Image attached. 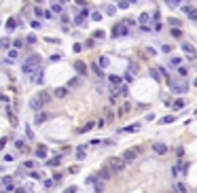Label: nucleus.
Listing matches in <instances>:
<instances>
[{
	"label": "nucleus",
	"instance_id": "obj_14",
	"mask_svg": "<svg viewBox=\"0 0 197 193\" xmlns=\"http://www.w3.org/2000/svg\"><path fill=\"white\" fill-rule=\"evenodd\" d=\"M36 157H40V159H44V157H47V146H38V149H36Z\"/></svg>",
	"mask_w": 197,
	"mask_h": 193
},
{
	"label": "nucleus",
	"instance_id": "obj_34",
	"mask_svg": "<svg viewBox=\"0 0 197 193\" xmlns=\"http://www.w3.org/2000/svg\"><path fill=\"white\" fill-rule=\"evenodd\" d=\"M15 57H17V49H11V51H8V60H11V62H13Z\"/></svg>",
	"mask_w": 197,
	"mask_h": 193
},
{
	"label": "nucleus",
	"instance_id": "obj_36",
	"mask_svg": "<svg viewBox=\"0 0 197 193\" xmlns=\"http://www.w3.org/2000/svg\"><path fill=\"white\" fill-rule=\"evenodd\" d=\"M172 36H174V38H180L182 34H180V30H178V28H174V30H172Z\"/></svg>",
	"mask_w": 197,
	"mask_h": 193
},
{
	"label": "nucleus",
	"instance_id": "obj_18",
	"mask_svg": "<svg viewBox=\"0 0 197 193\" xmlns=\"http://www.w3.org/2000/svg\"><path fill=\"white\" fill-rule=\"evenodd\" d=\"M15 146H17V149H19L21 153H28V144H25L23 140H17V142H15Z\"/></svg>",
	"mask_w": 197,
	"mask_h": 193
},
{
	"label": "nucleus",
	"instance_id": "obj_47",
	"mask_svg": "<svg viewBox=\"0 0 197 193\" xmlns=\"http://www.w3.org/2000/svg\"><path fill=\"white\" fill-rule=\"evenodd\" d=\"M119 94H121V96H127V87H125V85H121V89H119Z\"/></svg>",
	"mask_w": 197,
	"mask_h": 193
},
{
	"label": "nucleus",
	"instance_id": "obj_41",
	"mask_svg": "<svg viewBox=\"0 0 197 193\" xmlns=\"http://www.w3.org/2000/svg\"><path fill=\"white\" fill-rule=\"evenodd\" d=\"M25 40H28L30 45H34V43H36V36H34V34H30V36H28V38H25Z\"/></svg>",
	"mask_w": 197,
	"mask_h": 193
},
{
	"label": "nucleus",
	"instance_id": "obj_2",
	"mask_svg": "<svg viewBox=\"0 0 197 193\" xmlns=\"http://www.w3.org/2000/svg\"><path fill=\"white\" fill-rule=\"evenodd\" d=\"M49 100H51V96L47 94V91H40L38 96H34V98L30 100V108H32V110H40L44 104L49 102Z\"/></svg>",
	"mask_w": 197,
	"mask_h": 193
},
{
	"label": "nucleus",
	"instance_id": "obj_15",
	"mask_svg": "<svg viewBox=\"0 0 197 193\" xmlns=\"http://www.w3.org/2000/svg\"><path fill=\"white\" fill-rule=\"evenodd\" d=\"M2 185H4L8 191H13V178H11V176H4V178H2Z\"/></svg>",
	"mask_w": 197,
	"mask_h": 193
},
{
	"label": "nucleus",
	"instance_id": "obj_50",
	"mask_svg": "<svg viewBox=\"0 0 197 193\" xmlns=\"http://www.w3.org/2000/svg\"><path fill=\"white\" fill-rule=\"evenodd\" d=\"M95 127H106V121H104V119H100V121H97V125Z\"/></svg>",
	"mask_w": 197,
	"mask_h": 193
},
{
	"label": "nucleus",
	"instance_id": "obj_26",
	"mask_svg": "<svg viewBox=\"0 0 197 193\" xmlns=\"http://www.w3.org/2000/svg\"><path fill=\"white\" fill-rule=\"evenodd\" d=\"M51 9H53V13H61V4H59V2H53Z\"/></svg>",
	"mask_w": 197,
	"mask_h": 193
},
{
	"label": "nucleus",
	"instance_id": "obj_11",
	"mask_svg": "<svg viewBox=\"0 0 197 193\" xmlns=\"http://www.w3.org/2000/svg\"><path fill=\"white\" fill-rule=\"evenodd\" d=\"M153 151L159 153V155H163V153L167 151V146H165V144H161V142H153Z\"/></svg>",
	"mask_w": 197,
	"mask_h": 193
},
{
	"label": "nucleus",
	"instance_id": "obj_16",
	"mask_svg": "<svg viewBox=\"0 0 197 193\" xmlns=\"http://www.w3.org/2000/svg\"><path fill=\"white\" fill-rule=\"evenodd\" d=\"M49 117H51V115H47V113H38V115H36V123H38V125H40V123H44Z\"/></svg>",
	"mask_w": 197,
	"mask_h": 193
},
{
	"label": "nucleus",
	"instance_id": "obj_25",
	"mask_svg": "<svg viewBox=\"0 0 197 193\" xmlns=\"http://www.w3.org/2000/svg\"><path fill=\"white\" fill-rule=\"evenodd\" d=\"M106 66H108V57L102 55V57H100V68H106Z\"/></svg>",
	"mask_w": 197,
	"mask_h": 193
},
{
	"label": "nucleus",
	"instance_id": "obj_10",
	"mask_svg": "<svg viewBox=\"0 0 197 193\" xmlns=\"http://www.w3.org/2000/svg\"><path fill=\"white\" fill-rule=\"evenodd\" d=\"M172 91H174V94H182V91H186V83H184V81L174 83V85H172Z\"/></svg>",
	"mask_w": 197,
	"mask_h": 193
},
{
	"label": "nucleus",
	"instance_id": "obj_4",
	"mask_svg": "<svg viewBox=\"0 0 197 193\" xmlns=\"http://www.w3.org/2000/svg\"><path fill=\"white\" fill-rule=\"evenodd\" d=\"M140 151H142V149H127V151L123 153V157H121V159H123L125 163H131V161L140 155Z\"/></svg>",
	"mask_w": 197,
	"mask_h": 193
},
{
	"label": "nucleus",
	"instance_id": "obj_38",
	"mask_svg": "<svg viewBox=\"0 0 197 193\" xmlns=\"http://www.w3.org/2000/svg\"><path fill=\"white\" fill-rule=\"evenodd\" d=\"M119 9H129V2H127V0H121V2H119Z\"/></svg>",
	"mask_w": 197,
	"mask_h": 193
},
{
	"label": "nucleus",
	"instance_id": "obj_24",
	"mask_svg": "<svg viewBox=\"0 0 197 193\" xmlns=\"http://www.w3.org/2000/svg\"><path fill=\"white\" fill-rule=\"evenodd\" d=\"M76 157H78V159H85V146H80V149H76Z\"/></svg>",
	"mask_w": 197,
	"mask_h": 193
},
{
	"label": "nucleus",
	"instance_id": "obj_22",
	"mask_svg": "<svg viewBox=\"0 0 197 193\" xmlns=\"http://www.w3.org/2000/svg\"><path fill=\"white\" fill-rule=\"evenodd\" d=\"M15 28H17V21L13 19V17H11V19H6V30H15Z\"/></svg>",
	"mask_w": 197,
	"mask_h": 193
},
{
	"label": "nucleus",
	"instance_id": "obj_31",
	"mask_svg": "<svg viewBox=\"0 0 197 193\" xmlns=\"http://www.w3.org/2000/svg\"><path fill=\"white\" fill-rule=\"evenodd\" d=\"M91 19H93V21H100V19H102V15L97 13V11H93V13H91Z\"/></svg>",
	"mask_w": 197,
	"mask_h": 193
},
{
	"label": "nucleus",
	"instance_id": "obj_54",
	"mask_svg": "<svg viewBox=\"0 0 197 193\" xmlns=\"http://www.w3.org/2000/svg\"><path fill=\"white\" fill-rule=\"evenodd\" d=\"M4 144H6V138H2V140H0V149H4Z\"/></svg>",
	"mask_w": 197,
	"mask_h": 193
},
{
	"label": "nucleus",
	"instance_id": "obj_48",
	"mask_svg": "<svg viewBox=\"0 0 197 193\" xmlns=\"http://www.w3.org/2000/svg\"><path fill=\"white\" fill-rule=\"evenodd\" d=\"M53 185H55V182H53V180H44V187H47V189H51Z\"/></svg>",
	"mask_w": 197,
	"mask_h": 193
},
{
	"label": "nucleus",
	"instance_id": "obj_27",
	"mask_svg": "<svg viewBox=\"0 0 197 193\" xmlns=\"http://www.w3.org/2000/svg\"><path fill=\"white\" fill-rule=\"evenodd\" d=\"M174 108H176V110L184 108V100H176V102H174Z\"/></svg>",
	"mask_w": 197,
	"mask_h": 193
},
{
	"label": "nucleus",
	"instance_id": "obj_35",
	"mask_svg": "<svg viewBox=\"0 0 197 193\" xmlns=\"http://www.w3.org/2000/svg\"><path fill=\"white\" fill-rule=\"evenodd\" d=\"M114 13H117V9H114V6H106V15H114Z\"/></svg>",
	"mask_w": 197,
	"mask_h": 193
},
{
	"label": "nucleus",
	"instance_id": "obj_44",
	"mask_svg": "<svg viewBox=\"0 0 197 193\" xmlns=\"http://www.w3.org/2000/svg\"><path fill=\"white\" fill-rule=\"evenodd\" d=\"M153 77H155V81H161V75H159V70H157V68L153 70Z\"/></svg>",
	"mask_w": 197,
	"mask_h": 193
},
{
	"label": "nucleus",
	"instance_id": "obj_7",
	"mask_svg": "<svg viewBox=\"0 0 197 193\" xmlns=\"http://www.w3.org/2000/svg\"><path fill=\"white\" fill-rule=\"evenodd\" d=\"M180 11L189 15V19H191V21H197V9H195V6H191V4H184V6H180Z\"/></svg>",
	"mask_w": 197,
	"mask_h": 193
},
{
	"label": "nucleus",
	"instance_id": "obj_33",
	"mask_svg": "<svg viewBox=\"0 0 197 193\" xmlns=\"http://www.w3.org/2000/svg\"><path fill=\"white\" fill-rule=\"evenodd\" d=\"M167 21H169V23H172L174 28H178V26H180V21H178V19H176V17H169V19H167Z\"/></svg>",
	"mask_w": 197,
	"mask_h": 193
},
{
	"label": "nucleus",
	"instance_id": "obj_43",
	"mask_svg": "<svg viewBox=\"0 0 197 193\" xmlns=\"http://www.w3.org/2000/svg\"><path fill=\"white\" fill-rule=\"evenodd\" d=\"M34 13H36V17H42V15H44V11H42V9H38V6L34 9Z\"/></svg>",
	"mask_w": 197,
	"mask_h": 193
},
{
	"label": "nucleus",
	"instance_id": "obj_5",
	"mask_svg": "<svg viewBox=\"0 0 197 193\" xmlns=\"http://www.w3.org/2000/svg\"><path fill=\"white\" fill-rule=\"evenodd\" d=\"M180 47H182V51L186 53V57L189 60H197V53H195V47L191 43H180Z\"/></svg>",
	"mask_w": 197,
	"mask_h": 193
},
{
	"label": "nucleus",
	"instance_id": "obj_53",
	"mask_svg": "<svg viewBox=\"0 0 197 193\" xmlns=\"http://www.w3.org/2000/svg\"><path fill=\"white\" fill-rule=\"evenodd\" d=\"M15 193H28V189H25V187H19V189H17Z\"/></svg>",
	"mask_w": 197,
	"mask_h": 193
},
{
	"label": "nucleus",
	"instance_id": "obj_46",
	"mask_svg": "<svg viewBox=\"0 0 197 193\" xmlns=\"http://www.w3.org/2000/svg\"><path fill=\"white\" fill-rule=\"evenodd\" d=\"M61 178H64V176H61V174H53V182H59Z\"/></svg>",
	"mask_w": 197,
	"mask_h": 193
},
{
	"label": "nucleus",
	"instance_id": "obj_28",
	"mask_svg": "<svg viewBox=\"0 0 197 193\" xmlns=\"http://www.w3.org/2000/svg\"><path fill=\"white\" fill-rule=\"evenodd\" d=\"M93 72H95V77H100V79L104 77V72H102V68H100V66H93Z\"/></svg>",
	"mask_w": 197,
	"mask_h": 193
},
{
	"label": "nucleus",
	"instance_id": "obj_19",
	"mask_svg": "<svg viewBox=\"0 0 197 193\" xmlns=\"http://www.w3.org/2000/svg\"><path fill=\"white\" fill-rule=\"evenodd\" d=\"M93 185H95V193H102V191H104V180L95 178V182H93Z\"/></svg>",
	"mask_w": 197,
	"mask_h": 193
},
{
	"label": "nucleus",
	"instance_id": "obj_17",
	"mask_svg": "<svg viewBox=\"0 0 197 193\" xmlns=\"http://www.w3.org/2000/svg\"><path fill=\"white\" fill-rule=\"evenodd\" d=\"M59 163H61V157H59V155H57V157H53V159H49V161H47V165H51V168H57Z\"/></svg>",
	"mask_w": 197,
	"mask_h": 193
},
{
	"label": "nucleus",
	"instance_id": "obj_12",
	"mask_svg": "<svg viewBox=\"0 0 197 193\" xmlns=\"http://www.w3.org/2000/svg\"><path fill=\"white\" fill-rule=\"evenodd\" d=\"M6 115H8V121H11V125H17V115L11 110V106H6Z\"/></svg>",
	"mask_w": 197,
	"mask_h": 193
},
{
	"label": "nucleus",
	"instance_id": "obj_55",
	"mask_svg": "<svg viewBox=\"0 0 197 193\" xmlns=\"http://www.w3.org/2000/svg\"><path fill=\"white\" fill-rule=\"evenodd\" d=\"M4 193H6V191H4Z\"/></svg>",
	"mask_w": 197,
	"mask_h": 193
},
{
	"label": "nucleus",
	"instance_id": "obj_30",
	"mask_svg": "<svg viewBox=\"0 0 197 193\" xmlns=\"http://www.w3.org/2000/svg\"><path fill=\"white\" fill-rule=\"evenodd\" d=\"M140 130V125H129V127H125L123 132H138Z\"/></svg>",
	"mask_w": 197,
	"mask_h": 193
},
{
	"label": "nucleus",
	"instance_id": "obj_39",
	"mask_svg": "<svg viewBox=\"0 0 197 193\" xmlns=\"http://www.w3.org/2000/svg\"><path fill=\"white\" fill-rule=\"evenodd\" d=\"M176 191H180V193H184V191H186V187L182 185V182H178V185H176Z\"/></svg>",
	"mask_w": 197,
	"mask_h": 193
},
{
	"label": "nucleus",
	"instance_id": "obj_9",
	"mask_svg": "<svg viewBox=\"0 0 197 193\" xmlns=\"http://www.w3.org/2000/svg\"><path fill=\"white\" fill-rule=\"evenodd\" d=\"M74 70L78 72V75H87V64H85V62H80V60L74 62Z\"/></svg>",
	"mask_w": 197,
	"mask_h": 193
},
{
	"label": "nucleus",
	"instance_id": "obj_20",
	"mask_svg": "<svg viewBox=\"0 0 197 193\" xmlns=\"http://www.w3.org/2000/svg\"><path fill=\"white\" fill-rule=\"evenodd\" d=\"M176 121V117L174 115H167V117H161V125H163V123H174Z\"/></svg>",
	"mask_w": 197,
	"mask_h": 193
},
{
	"label": "nucleus",
	"instance_id": "obj_40",
	"mask_svg": "<svg viewBox=\"0 0 197 193\" xmlns=\"http://www.w3.org/2000/svg\"><path fill=\"white\" fill-rule=\"evenodd\" d=\"M104 36H106V34H104V32H102V30H97V32H95V34H93V38H104Z\"/></svg>",
	"mask_w": 197,
	"mask_h": 193
},
{
	"label": "nucleus",
	"instance_id": "obj_8",
	"mask_svg": "<svg viewBox=\"0 0 197 193\" xmlns=\"http://www.w3.org/2000/svg\"><path fill=\"white\" fill-rule=\"evenodd\" d=\"M95 176L100 178V180H104V182H106V180H110V178H112V172H110L108 168H104V170H100V172H97Z\"/></svg>",
	"mask_w": 197,
	"mask_h": 193
},
{
	"label": "nucleus",
	"instance_id": "obj_6",
	"mask_svg": "<svg viewBox=\"0 0 197 193\" xmlns=\"http://www.w3.org/2000/svg\"><path fill=\"white\" fill-rule=\"evenodd\" d=\"M127 32H129V28L125 26V21H121V23H117L112 28V36H125Z\"/></svg>",
	"mask_w": 197,
	"mask_h": 193
},
{
	"label": "nucleus",
	"instance_id": "obj_1",
	"mask_svg": "<svg viewBox=\"0 0 197 193\" xmlns=\"http://www.w3.org/2000/svg\"><path fill=\"white\" fill-rule=\"evenodd\" d=\"M21 70L25 75H40V57L38 55H30V57L21 64Z\"/></svg>",
	"mask_w": 197,
	"mask_h": 193
},
{
	"label": "nucleus",
	"instance_id": "obj_42",
	"mask_svg": "<svg viewBox=\"0 0 197 193\" xmlns=\"http://www.w3.org/2000/svg\"><path fill=\"white\" fill-rule=\"evenodd\" d=\"M178 75H180V77H186V68L180 66V68H178Z\"/></svg>",
	"mask_w": 197,
	"mask_h": 193
},
{
	"label": "nucleus",
	"instance_id": "obj_51",
	"mask_svg": "<svg viewBox=\"0 0 197 193\" xmlns=\"http://www.w3.org/2000/svg\"><path fill=\"white\" fill-rule=\"evenodd\" d=\"M125 81H127V83H131V81H133V75H129V72H127V75H125Z\"/></svg>",
	"mask_w": 197,
	"mask_h": 193
},
{
	"label": "nucleus",
	"instance_id": "obj_52",
	"mask_svg": "<svg viewBox=\"0 0 197 193\" xmlns=\"http://www.w3.org/2000/svg\"><path fill=\"white\" fill-rule=\"evenodd\" d=\"M64 193H76V187H68V189H66Z\"/></svg>",
	"mask_w": 197,
	"mask_h": 193
},
{
	"label": "nucleus",
	"instance_id": "obj_45",
	"mask_svg": "<svg viewBox=\"0 0 197 193\" xmlns=\"http://www.w3.org/2000/svg\"><path fill=\"white\" fill-rule=\"evenodd\" d=\"M30 176H32L34 180H38V178H40V172H30Z\"/></svg>",
	"mask_w": 197,
	"mask_h": 193
},
{
	"label": "nucleus",
	"instance_id": "obj_49",
	"mask_svg": "<svg viewBox=\"0 0 197 193\" xmlns=\"http://www.w3.org/2000/svg\"><path fill=\"white\" fill-rule=\"evenodd\" d=\"M21 45H23L21 40H15V43H13V47H15V49H21Z\"/></svg>",
	"mask_w": 197,
	"mask_h": 193
},
{
	"label": "nucleus",
	"instance_id": "obj_21",
	"mask_svg": "<svg viewBox=\"0 0 197 193\" xmlns=\"http://www.w3.org/2000/svg\"><path fill=\"white\" fill-rule=\"evenodd\" d=\"M66 94H68V89H66V87H57V89H55V96H57V98H64Z\"/></svg>",
	"mask_w": 197,
	"mask_h": 193
},
{
	"label": "nucleus",
	"instance_id": "obj_29",
	"mask_svg": "<svg viewBox=\"0 0 197 193\" xmlns=\"http://www.w3.org/2000/svg\"><path fill=\"white\" fill-rule=\"evenodd\" d=\"M165 2H167L169 6H178V4H182V0H165Z\"/></svg>",
	"mask_w": 197,
	"mask_h": 193
},
{
	"label": "nucleus",
	"instance_id": "obj_13",
	"mask_svg": "<svg viewBox=\"0 0 197 193\" xmlns=\"http://www.w3.org/2000/svg\"><path fill=\"white\" fill-rule=\"evenodd\" d=\"M93 127H95V123H91V121H89V123H85L83 127H78V134H85V132H89V130H93Z\"/></svg>",
	"mask_w": 197,
	"mask_h": 193
},
{
	"label": "nucleus",
	"instance_id": "obj_23",
	"mask_svg": "<svg viewBox=\"0 0 197 193\" xmlns=\"http://www.w3.org/2000/svg\"><path fill=\"white\" fill-rule=\"evenodd\" d=\"M138 21H142V23H148V21H150V15H148V13H142V15L138 17Z\"/></svg>",
	"mask_w": 197,
	"mask_h": 193
},
{
	"label": "nucleus",
	"instance_id": "obj_32",
	"mask_svg": "<svg viewBox=\"0 0 197 193\" xmlns=\"http://www.w3.org/2000/svg\"><path fill=\"white\" fill-rule=\"evenodd\" d=\"M110 85H121V79L119 77H110Z\"/></svg>",
	"mask_w": 197,
	"mask_h": 193
},
{
	"label": "nucleus",
	"instance_id": "obj_37",
	"mask_svg": "<svg viewBox=\"0 0 197 193\" xmlns=\"http://www.w3.org/2000/svg\"><path fill=\"white\" fill-rule=\"evenodd\" d=\"M83 21H85V17H80V15H76V19H74V23H76V26H83Z\"/></svg>",
	"mask_w": 197,
	"mask_h": 193
},
{
	"label": "nucleus",
	"instance_id": "obj_3",
	"mask_svg": "<svg viewBox=\"0 0 197 193\" xmlns=\"http://www.w3.org/2000/svg\"><path fill=\"white\" fill-rule=\"evenodd\" d=\"M123 168H125V161H123L121 157H112V159L108 161V170H110L112 174H119V172H123Z\"/></svg>",
	"mask_w": 197,
	"mask_h": 193
}]
</instances>
